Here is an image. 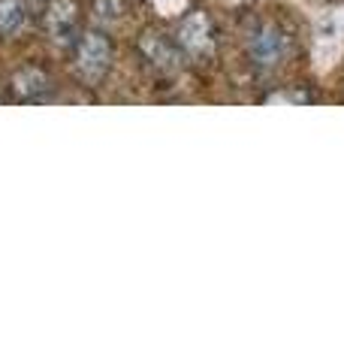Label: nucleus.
I'll return each instance as SVG.
<instances>
[{
    "instance_id": "obj_4",
    "label": "nucleus",
    "mask_w": 344,
    "mask_h": 363,
    "mask_svg": "<svg viewBox=\"0 0 344 363\" xmlns=\"http://www.w3.org/2000/svg\"><path fill=\"white\" fill-rule=\"evenodd\" d=\"M136 52H139V58L160 76L178 73L181 64H185V52H181V45L176 43V37H169V33H164V30H154V28H148V30L139 33V40H136Z\"/></svg>"
},
{
    "instance_id": "obj_1",
    "label": "nucleus",
    "mask_w": 344,
    "mask_h": 363,
    "mask_svg": "<svg viewBox=\"0 0 344 363\" xmlns=\"http://www.w3.org/2000/svg\"><path fill=\"white\" fill-rule=\"evenodd\" d=\"M245 52L248 61L254 70L260 73H272L290 58L293 52V37L281 21L275 18H260L251 25V30L245 33Z\"/></svg>"
},
{
    "instance_id": "obj_9",
    "label": "nucleus",
    "mask_w": 344,
    "mask_h": 363,
    "mask_svg": "<svg viewBox=\"0 0 344 363\" xmlns=\"http://www.w3.org/2000/svg\"><path fill=\"white\" fill-rule=\"evenodd\" d=\"M263 104H314V97L305 88H281L263 97Z\"/></svg>"
},
{
    "instance_id": "obj_7",
    "label": "nucleus",
    "mask_w": 344,
    "mask_h": 363,
    "mask_svg": "<svg viewBox=\"0 0 344 363\" xmlns=\"http://www.w3.org/2000/svg\"><path fill=\"white\" fill-rule=\"evenodd\" d=\"M28 4L25 0H0V37H13L25 28Z\"/></svg>"
},
{
    "instance_id": "obj_3",
    "label": "nucleus",
    "mask_w": 344,
    "mask_h": 363,
    "mask_svg": "<svg viewBox=\"0 0 344 363\" xmlns=\"http://www.w3.org/2000/svg\"><path fill=\"white\" fill-rule=\"evenodd\" d=\"M176 43L181 45L185 58L193 61H209L214 55L217 45V30H214V18L205 9H190L176 28Z\"/></svg>"
},
{
    "instance_id": "obj_2",
    "label": "nucleus",
    "mask_w": 344,
    "mask_h": 363,
    "mask_svg": "<svg viewBox=\"0 0 344 363\" xmlns=\"http://www.w3.org/2000/svg\"><path fill=\"white\" fill-rule=\"evenodd\" d=\"M115 64V43L103 30H82L73 43V70L85 85H100Z\"/></svg>"
},
{
    "instance_id": "obj_6",
    "label": "nucleus",
    "mask_w": 344,
    "mask_h": 363,
    "mask_svg": "<svg viewBox=\"0 0 344 363\" xmlns=\"http://www.w3.org/2000/svg\"><path fill=\"white\" fill-rule=\"evenodd\" d=\"M9 88H13V97L21 100V104H42V100L52 97L55 82H52V76L45 73L42 67L25 64V67H18V70L13 73Z\"/></svg>"
},
{
    "instance_id": "obj_5",
    "label": "nucleus",
    "mask_w": 344,
    "mask_h": 363,
    "mask_svg": "<svg viewBox=\"0 0 344 363\" xmlns=\"http://www.w3.org/2000/svg\"><path fill=\"white\" fill-rule=\"evenodd\" d=\"M42 28L55 43L73 45L82 33V6L76 0H49L42 9Z\"/></svg>"
},
{
    "instance_id": "obj_8",
    "label": "nucleus",
    "mask_w": 344,
    "mask_h": 363,
    "mask_svg": "<svg viewBox=\"0 0 344 363\" xmlns=\"http://www.w3.org/2000/svg\"><path fill=\"white\" fill-rule=\"evenodd\" d=\"M127 13V0H94V18L100 25H115Z\"/></svg>"
}]
</instances>
